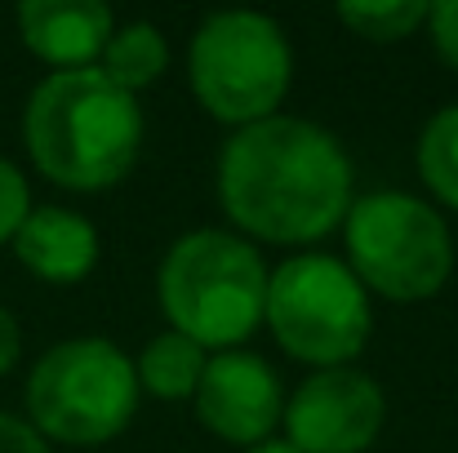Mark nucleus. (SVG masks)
<instances>
[{"mask_svg":"<svg viewBox=\"0 0 458 453\" xmlns=\"http://www.w3.org/2000/svg\"><path fill=\"white\" fill-rule=\"evenodd\" d=\"M22 360V324L9 306H0V378L13 373Z\"/></svg>","mask_w":458,"mask_h":453,"instance_id":"nucleus-19","label":"nucleus"},{"mask_svg":"<svg viewBox=\"0 0 458 453\" xmlns=\"http://www.w3.org/2000/svg\"><path fill=\"white\" fill-rule=\"evenodd\" d=\"M267 258L232 227L182 231L156 267V306L165 329L214 351H236L263 329Z\"/></svg>","mask_w":458,"mask_h":453,"instance_id":"nucleus-3","label":"nucleus"},{"mask_svg":"<svg viewBox=\"0 0 458 453\" xmlns=\"http://www.w3.org/2000/svg\"><path fill=\"white\" fill-rule=\"evenodd\" d=\"M0 453H49V440L22 414L0 409Z\"/></svg>","mask_w":458,"mask_h":453,"instance_id":"nucleus-18","label":"nucleus"},{"mask_svg":"<svg viewBox=\"0 0 458 453\" xmlns=\"http://www.w3.org/2000/svg\"><path fill=\"white\" fill-rule=\"evenodd\" d=\"M343 263L369 298L428 302L454 276L458 249L445 214L414 191L356 196L343 218Z\"/></svg>","mask_w":458,"mask_h":453,"instance_id":"nucleus-6","label":"nucleus"},{"mask_svg":"<svg viewBox=\"0 0 458 453\" xmlns=\"http://www.w3.org/2000/svg\"><path fill=\"white\" fill-rule=\"evenodd\" d=\"M143 107L98 67L49 71L22 107V147L31 169L63 191H112L143 151Z\"/></svg>","mask_w":458,"mask_h":453,"instance_id":"nucleus-2","label":"nucleus"},{"mask_svg":"<svg viewBox=\"0 0 458 453\" xmlns=\"http://www.w3.org/2000/svg\"><path fill=\"white\" fill-rule=\"evenodd\" d=\"M285 382L276 373L272 360H263L259 351H214L205 365V378L191 396L196 423L236 449H254L263 440L276 436L281 418H285Z\"/></svg>","mask_w":458,"mask_h":453,"instance_id":"nucleus-9","label":"nucleus"},{"mask_svg":"<svg viewBox=\"0 0 458 453\" xmlns=\"http://www.w3.org/2000/svg\"><path fill=\"white\" fill-rule=\"evenodd\" d=\"M13 22L22 49L49 71L98 67L116 31V13L103 0H22L13 9Z\"/></svg>","mask_w":458,"mask_h":453,"instance_id":"nucleus-10","label":"nucleus"},{"mask_svg":"<svg viewBox=\"0 0 458 453\" xmlns=\"http://www.w3.org/2000/svg\"><path fill=\"white\" fill-rule=\"evenodd\" d=\"M356 200V164L338 134L307 116L232 130L218 151V205L250 245L303 254L343 231Z\"/></svg>","mask_w":458,"mask_h":453,"instance_id":"nucleus-1","label":"nucleus"},{"mask_svg":"<svg viewBox=\"0 0 458 453\" xmlns=\"http://www.w3.org/2000/svg\"><path fill=\"white\" fill-rule=\"evenodd\" d=\"M281 427L299 453H365L387 427V391L360 365L311 369L285 396Z\"/></svg>","mask_w":458,"mask_h":453,"instance_id":"nucleus-8","label":"nucleus"},{"mask_svg":"<svg viewBox=\"0 0 458 453\" xmlns=\"http://www.w3.org/2000/svg\"><path fill=\"white\" fill-rule=\"evenodd\" d=\"M9 249H13L18 267L31 272L36 281L81 285L103 258V236L85 214H76L67 205H31V214L22 218Z\"/></svg>","mask_w":458,"mask_h":453,"instance_id":"nucleus-11","label":"nucleus"},{"mask_svg":"<svg viewBox=\"0 0 458 453\" xmlns=\"http://www.w3.org/2000/svg\"><path fill=\"white\" fill-rule=\"evenodd\" d=\"M423 31L432 36L437 58L458 71V0H437V4H428V27H423Z\"/></svg>","mask_w":458,"mask_h":453,"instance_id":"nucleus-17","label":"nucleus"},{"mask_svg":"<svg viewBox=\"0 0 458 453\" xmlns=\"http://www.w3.org/2000/svg\"><path fill=\"white\" fill-rule=\"evenodd\" d=\"M294 85V45L263 9L205 13L187 45V89L196 107L227 125L250 130L281 116Z\"/></svg>","mask_w":458,"mask_h":453,"instance_id":"nucleus-5","label":"nucleus"},{"mask_svg":"<svg viewBox=\"0 0 458 453\" xmlns=\"http://www.w3.org/2000/svg\"><path fill=\"white\" fill-rule=\"evenodd\" d=\"M22 405H27L22 418L49 445H72V449L107 445L125 436V427L143 405L134 356L98 333L63 338L45 347L27 369Z\"/></svg>","mask_w":458,"mask_h":453,"instance_id":"nucleus-4","label":"nucleus"},{"mask_svg":"<svg viewBox=\"0 0 458 453\" xmlns=\"http://www.w3.org/2000/svg\"><path fill=\"white\" fill-rule=\"evenodd\" d=\"M241 453H299L285 436H272V440H263V445H254V449H241Z\"/></svg>","mask_w":458,"mask_h":453,"instance_id":"nucleus-20","label":"nucleus"},{"mask_svg":"<svg viewBox=\"0 0 458 453\" xmlns=\"http://www.w3.org/2000/svg\"><path fill=\"white\" fill-rule=\"evenodd\" d=\"M414 164H419V178L432 191V200L458 214V103L428 116V125L414 143Z\"/></svg>","mask_w":458,"mask_h":453,"instance_id":"nucleus-14","label":"nucleus"},{"mask_svg":"<svg viewBox=\"0 0 458 453\" xmlns=\"http://www.w3.org/2000/svg\"><path fill=\"white\" fill-rule=\"evenodd\" d=\"M263 324L307 369L356 365L374 338V298L338 254L303 249L272 267Z\"/></svg>","mask_w":458,"mask_h":453,"instance_id":"nucleus-7","label":"nucleus"},{"mask_svg":"<svg viewBox=\"0 0 458 453\" xmlns=\"http://www.w3.org/2000/svg\"><path fill=\"white\" fill-rule=\"evenodd\" d=\"M98 71L112 85H121L125 94L139 98L143 89H152L156 80L169 71V40H165V31L156 22H148V18L116 22V31H112L103 58H98Z\"/></svg>","mask_w":458,"mask_h":453,"instance_id":"nucleus-13","label":"nucleus"},{"mask_svg":"<svg viewBox=\"0 0 458 453\" xmlns=\"http://www.w3.org/2000/svg\"><path fill=\"white\" fill-rule=\"evenodd\" d=\"M27 214H31V182L9 155H0V249L18 236Z\"/></svg>","mask_w":458,"mask_h":453,"instance_id":"nucleus-16","label":"nucleus"},{"mask_svg":"<svg viewBox=\"0 0 458 453\" xmlns=\"http://www.w3.org/2000/svg\"><path fill=\"white\" fill-rule=\"evenodd\" d=\"M334 18L356 40L401 45L428 27V4L423 0H343V4H334Z\"/></svg>","mask_w":458,"mask_h":453,"instance_id":"nucleus-15","label":"nucleus"},{"mask_svg":"<svg viewBox=\"0 0 458 453\" xmlns=\"http://www.w3.org/2000/svg\"><path fill=\"white\" fill-rule=\"evenodd\" d=\"M209 351L174 329H160L148 338V347L134 356V373H139V391L165 400V405H191L200 378H205Z\"/></svg>","mask_w":458,"mask_h":453,"instance_id":"nucleus-12","label":"nucleus"}]
</instances>
